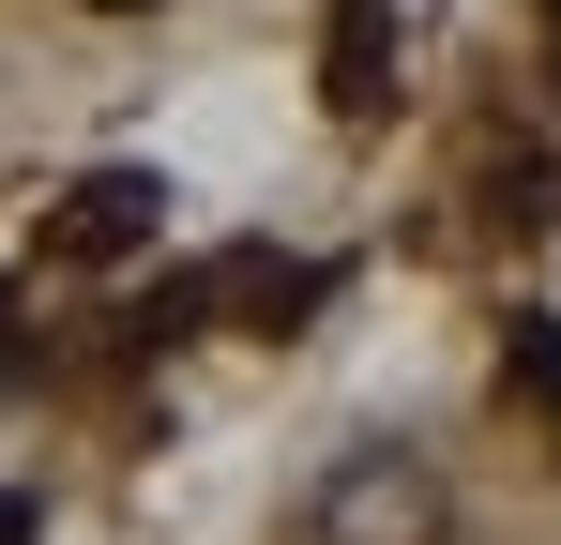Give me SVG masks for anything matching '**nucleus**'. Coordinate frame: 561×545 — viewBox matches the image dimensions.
<instances>
[{"mask_svg":"<svg viewBox=\"0 0 561 545\" xmlns=\"http://www.w3.org/2000/svg\"><path fill=\"white\" fill-rule=\"evenodd\" d=\"M304 531H319V545H425V531H440V469H425L410 440H350L334 469H319Z\"/></svg>","mask_w":561,"mask_h":545,"instance_id":"1","label":"nucleus"},{"mask_svg":"<svg viewBox=\"0 0 561 545\" xmlns=\"http://www.w3.org/2000/svg\"><path fill=\"white\" fill-rule=\"evenodd\" d=\"M137 243H168V182L152 167H92L61 197V228H46V258H137Z\"/></svg>","mask_w":561,"mask_h":545,"instance_id":"2","label":"nucleus"},{"mask_svg":"<svg viewBox=\"0 0 561 545\" xmlns=\"http://www.w3.org/2000/svg\"><path fill=\"white\" fill-rule=\"evenodd\" d=\"M319 77H334V106H350V121H379V106H394V0H334V61H319Z\"/></svg>","mask_w":561,"mask_h":545,"instance_id":"3","label":"nucleus"},{"mask_svg":"<svg viewBox=\"0 0 561 545\" xmlns=\"http://www.w3.org/2000/svg\"><path fill=\"white\" fill-rule=\"evenodd\" d=\"M501 379H516V394L561 425V318H516V334H501Z\"/></svg>","mask_w":561,"mask_h":545,"instance_id":"4","label":"nucleus"},{"mask_svg":"<svg viewBox=\"0 0 561 545\" xmlns=\"http://www.w3.org/2000/svg\"><path fill=\"white\" fill-rule=\"evenodd\" d=\"M46 531V515H31V485H0V545H31Z\"/></svg>","mask_w":561,"mask_h":545,"instance_id":"5","label":"nucleus"},{"mask_svg":"<svg viewBox=\"0 0 561 545\" xmlns=\"http://www.w3.org/2000/svg\"><path fill=\"white\" fill-rule=\"evenodd\" d=\"M106 15H152V0H106Z\"/></svg>","mask_w":561,"mask_h":545,"instance_id":"6","label":"nucleus"}]
</instances>
